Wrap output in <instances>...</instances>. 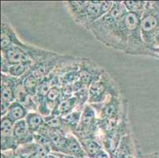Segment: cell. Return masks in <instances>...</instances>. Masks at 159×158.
I'll return each mask as SVG.
<instances>
[{"label": "cell", "instance_id": "cell-1", "mask_svg": "<svg viewBox=\"0 0 159 158\" xmlns=\"http://www.w3.org/2000/svg\"><path fill=\"white\" fill-rule=\"evenodd\" d=\"M30 130L26 121L24 120L16 122L14 127V138L19 144H27L30 143L33 138L30 135Z\"/></svg>", "mask_w": 159, "mask_h": 158}, {"label": "cell", "instance_id": "cell-2", "mask_svg": "<svg viewBox=\"0 0 159 158\" xmlns=\"http://www.w3.org/2000/svg\"><path fill=\"white\" fill-rule=\"evenodd\" d=\"M63 153L76 158H83L86 156L83 148L81 146L77 139L74 137H70L66 139Z\"/></svg>", "mask_w": 159, "mask_h": 158}, {"label": "cell", "instance_id": "cell-3", "mask_svg": "<svg viewBox=\"0 0 159 158\" xmlns=\"http://www.w3.org/2000/svg\"><path fill=\"white\" fill-rule=\"evenodd\" d=\"M7 62L12 64H22L28 60L27 56L18 47H11L8 49L6 54Z\"/></svg>", "mask_w": 159, "mask_h": 158}, {"label": "cell", "instance_id": "cell-4", "mask_svg": "<svg viewBox=\"0 0 159 158\" xmlns=\"http://www.w3.org/2000/svg\"><path fill=\"white\" fill-rule=\"evenodd\" d=\"M25 114H26V111L22 105L18 103H14L9 107V109L7 111V115H8L7 118H9L13 122H18L21 120Z\"/></svg>", "mask_w": 159, "mask_h": 158}, {"label": "cell", "instance_id": "cell-5", "mask_svg": "<svg viewBox=\"0 0 159 158\" xmlns=\"http://www.w3.org/2000/svg\"><path fill=\"white\" fill-rule=\"evenodd\" d=\"M26 124L28 125L30 133H33L39 130L40 126L43 124V119L37 113H30L26 116Z\"/></svg>", "mask_w": 159, "mask_h": 158}, {"label": "cell", "instance_id": "cell-6", "mask_svg": "<svg viewBox=\"0 0 159 158\" xmlns=\"http://www.w3.org/2000/svg\"><path fill=\"white\" fill-rule=\"evenodd\" d=\"M14 122L7 117H4L2 120V124H1L2 137L7 138L14 136Z\"/></svg>", "mask_w": 159, "mask_h": 158}, {"label": "cell", "instance_id": "cell-7", "mask_svg": "<svg viewBox=\"0 0 159 158\" xmlns=\"http://www.w3.org/2000/svg\"><path fill=\"white\" fill-rule=\"evenodd\" d=\"M157 18L153 15H149L145 17L141 22V29L144 32H150L157 26Z\"/></svg>", "mask_w": 159, "mask_h": 158}, {"label": "cell", "instance_id": "cell-8", "mask_svg": "<svg viewBox=\"0 0 159 158\" xmlns=\"http://www.w3.org/2000/svg\"><path fill=\"white\" fill-rule=\"evenodd\" d=\"M24 88L30 95H34L36 93L37 88V78L34 74H31L25 78L24 82Z\"/></svg>", "mask_w": 159, "mask_h": 158}, {"label": "cell", "instance_id": "cell-9", "mask_svg": "<svg viewBox=\"0 0 159 158\" xmlns=\"http://www.w3.org/2000/svg\"><path fill=\"white\" fill-rule=\"evenodd\" d=\"M124 24L128 28V29L133 30L135 29L139 24V17L135 13H129L126 15L124 18Z\"/></svg>", "mask_w": 159, "mask_h": 158}, {"label": "cell", "instance_id": "cell-10", "mask_svg": "<svg viewBox=\"0 0 159 158\" xmlns=\"http://www.w3.org/2000/svg\"><path fill=\"white\" fill-rule=\"evenodd\" d=\"M86 13L89 17L95 18L101 14V4L98 2H89L86 7Z\"/></svg>", "mask_w": 159, "mask_h": 158}, {"label": "cell", "instance_id": "cell-11", "mask_svg": "<svg viewBox=\"0 0 159 158\" xmlns=\"http://www.w3.org/2000/svg\"><path fill=\"white\" fill-rule=\"evenodd\" d=\"M17 141L14 138L12 137H2V150L6 151L9 150H15L17 149Z\"/></svg>", "mask_w": 159, "mask_h": 158}, {"label": "cell", "instance_id": "cell-12", "mask_svg": "<svg viewBox=\"0 0 159 158\" xmlns=\"http://www.w3.org/2000/svg\"><path fill=\"white\" fill-rule=\"evenodd\" d=\"M1 90H2V102L8 103L9 104V102L13 101V99H14L13 91L9 85H6V84H2Z\"/></svg>", "mask_w": 159, "mask_h": 158}, {"label": "cell", "instance_id": "cell-13", "mask_svg": "<svg viewBox=\"0 0 159 158\" xmlns=\"http://www.w3.org/2000/svg\"><path fill=\"white\" fill-rule=\"evenodd\" d=\"M76 101H77V99L75 97L70 98V99H67L66 101H63L60 104V107H59V110L61 112H66V111H70L75 106Z\"/></svg>", "mask_w": 159, "mask_h": 158}, {"label": "cell", "instance_id": "cell-14", "mask_svg": "<svg viewBox=\"0 0 159 158\" xmlns=\"http://www.w3.org/2000/svg\"><path fill=\"white\" fill-rule=\"evenodd\" d=\"M25 69H26V67L24 65V63H22V64L13 65L8 68V70H9L10 74H11L12 75L19 76L25 71Z\"/></svg>", "mask_w": 159, "mask_h": 158}, {"label": "cell", "instance_id": "cell-15", "mask_svg": "<svg viewBox=\"0 0 159 158\" xmlns=\"http://www.w3.org/2000/svg\"><path fill=\"white\" fill-rule=\"evenodd\" d=\"M127 8L131 11H139L142 7L141 2H124Z\"/></svg>", "mask_w": 159, "mask_h": 158}, {"label": "cell", "instance_id": "cell-16", "mask_svg": "<svg viewBox=\"0 0 159 158\" xmlns=\"http://www.w3.org/2000/svg\"><path fill=\"white\" fill-rule=\"evenodd\" d=\"M110 14L111 16L113 17H120V15H121V14H123V11L120 5V4H116V5H114V7L111 10Z\"/></svg>", "mask_w": 159, "mask_h": 158}, {"label": "cell", "instance_id": "cell-17", "mask_svg": "<svg viewBox=\"0 0 159 158\" xmlns=\"http://www.w3.org/2000/svg\"><path fill=\"white\" fill-rule=\"evenodd\" d=\"M47 95L49 101H55L57 98L58 96H59V89L57 88H56V87H54L52 89H50V90L48 93Z\"/></svg>", "mask_w": 159, "mask_h": 158}, {"label": "cell", "instance_id": "cell-18", "mask_svg": "<svg viewBox=\"0 0 159 158\" xmlns=\"http://www.w3.org/2000/svg\"><path fill=\"white\" fill-rule=\"evenodd\" d=\"M46 123H47V124L49 127H52V128H56V127H60V120L58 118H56V117H54V118H52L50 119V120H47Z\"/></svg>", "mask_w": 159, "mask_h": 158}, {"label": "cell", "instance_id": "cell-19", "mask_svg": "<svg viewBox=\"0 0 159 158\" xmlns=\"http://www.w3.org/2000/svg\"><path fill=\"white\" fill-rule=\"evenodd\" d=\"M39 90H40V93L41 94H48V93L49 92V83L48 82H46V81H44V82H43L42 83H41V85H40V87H39Z\"/></svg>", "mask_w": 159, "mask_h": 158}, {"label": "cell", "instance_id": "cell-20", "mask_svg": "<svg viewBox=\"0 0 159 158\" xmlns=\"http://www.w3.org/2000/svg\"><path fill=\"white\" fill-rule=\"evenodd\" d=\"M1 39H2V42H1V44H2V48H6L7 46L9 45L10 43H11V40H10V37H8V35H7V34L2 33V37H1Z\"/></svg>", "mask_w": 159, "mask_h": 158}, {"label": "cell", "instance_id": "cell-21", "mask_svg": "<svg viewBox=\"0 0 159 158\" xmlns=\"http://www.w3.org/2000/svg\"><path fill=\"white\" fill-rule=\"evenodd\" d=\"M111 6H112V2H102V4H101V14H102L106 13L110 9Z\"/></svg>", "mask_w": 159, "mask_h": 158}, {"label": "cell", "instance_id": "cell-22", "mask_svg": "<svg viewBox=\"0 0 159 158\" xmlns=\"http://www.w3.org/2000/svg\"><path fill=\"white\" fill-rule=\"evenodd\" d=\"M78 120H79V115H78V113H73V114L69 115L68 118H67V120H68V122L70 123V124H76V123H75L74 120H75V121L77 122Z\"/></svg>", "mask_w": 159, "mask_h": 158}, {"label": "cell", "instance_id": "cell-23", "mask_svg": "<svg viewBox=\"0 0 159 158\" xmlns=\"http://www.w3.org/2000/svg\"><path fill=\"white\" fill-rule=\"evenodd\" d=\"M92 115H90V111H89V113L86 112V115H84V117H83V121H85L86 123H89V121H90L91 118H92Z\"/></svg>", "mask_w": 159, "mask_h": 158}, {"label": "cell", "instance_id": "cell-24", "mask_svg": "<svg viewBox=\"0 0 159 158\" xmlns=\"http://www.w3.org/2000/svg\"><path fill=\"white\" fill-rule=\"evenodd\" d=\"M143 158H159V153H153V154L147 155V156H143Z\"/></svg>", "mask_w": 159, "mask_h": 158}, {"label": "cell", "instance_id": "cell-25", "mask_svg": "<svg viewBox=\"0 0 159 158\" xmlns=\"http://www.w3.org/2000/svg\"><path fill=\"white\" fill-rule=\"evenodd\" d=\"M47 158H60L56 153H49Z\"/></svg>", "mask_w": 159, "mask_h": 158}, {"label": "cell", "instance_id": "cell-26", "mask_svg": "<svg viewBox=\"0 0 159 158\" xmlns=\"http://www.w3.org/2000/svg\"><path fill=\"white\" fill-rule=\"evenodd\" d=\"M32 158H39V157H38V156H33V157H32Z\"/></svg>", "mask_w": 159, "mask_h": 158}]
</instances>
